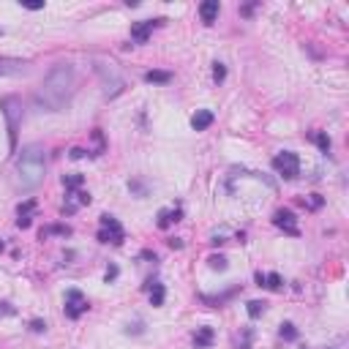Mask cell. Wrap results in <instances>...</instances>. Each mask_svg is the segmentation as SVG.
<instances>
[{
    "label": "cell",
    "mask_w": 349,
    "mask_h": 349,
    "mask_svg": "<svg viewBox=\"0 0 349 349\" xmlns=\"http://www.w3.org/2000/svg\"><path fill=\"white\" fill-rule=\"evenodd\" d=\"M16 174H19V185L22 188H38L44 183L46 174V156L41 145H27L22 148L19 159H16Z\"/></svg>",
    "instance_id": "cell-2"
},
{
    "label": "cell",
    "mask_w": 349,
    "mask_h": 349,
    "mask_svg": "<svg viewBox=\"0 0 349 349\" xmlns=\"http://www.w3.org/2000/svg\"><path fill=\"white\" fill-rule=\"evenodd\" d=\"M38 235H41V240H46V237H49V235H60V237H68V235H71V226H66V224H52V226H44V229L38 232Z\"/></svg>",
    "instance_id": "cell-15"
},
{
    "label": "cell",
    "mask_w": 349,
    "mask_h": 349,
    "mask_svg": "<svg viewBox=\"0 0 349 349\" xmlns=\"http://www.w3.org/2000/svg\"><path fill=\"white\" fill-rule=\"evenodd\" d=\"M93 139H96V150H98V153H104V137H101V131H98V129L93 131ZM98 153H96V156H98Z\"/></svg>",
    "instance_id": "cell-27"
},
{
    "label": "cell",
    "mask_w": 349,
    "mask_h": 349,
    "mask_svg": "<svg viewBox=\"0 0 349 349\" xmlns=\"http://www.w3.org/2000/svg\"><path fill=\"white\" fill-rule=\"evenodd\" d=\"M164 19H145V22H137V25H131V41L137 44H145L150 38V33H153V27H159Z\"/></svg>",
    "instance_id": "cell-8"
},
{
    "label": "cell",
    "mask_w": 349,
    "mask_h": 349,
    "mask_svg": "<svg viewBox=\"0 0 349 349\" xmlns=\"http://www.w3.org/2000/svg\"><path fill=\"white\" fill-rule=\"evenodd\" d=\"M16 226H19V229H27V226H30V218H27V216L16 218Z\"/></svg>",
    "instance_id": "cell-31"
},
{
    "label": "cell",
    "mask_w": 349,
    "mask_h": 349,
    "mask_svg": "<svg viewBox=\"0 0 349 349\" xmlns=\"http://www.w3.org/2000/svg\"><path fill=\"white\" fill-rule=\"evenodd\" d=\"M322 196H319V194H311V196H308V199H300V205H303V207H311V210H317V207H322Z\"/></svg>",
    "instance_id": "cell-24"
},
{
    "label": "cell",
    "mask_w": 349,
    "mask_h": 349,
    "mask_svg": "<svg viewBox=\"0 0 349 349\" xmlns=\"http://www.w3.org/2000/svg\"><path fill=\"white\" fill-rule=\"evenodd\" d=\"M98 240L101 243H112V246H120V243L126 240V232L123 226H120V221L115 216H109V213H104L101 221H98Z\"/></svg>",
    "instance_id": "cell-4"
},
{
    "label": "cell",
    "mask_w": 349,
    "mask_h": 349,
    "mask_svg": "<svg viewBox=\"0 0 349 349\" xmlns=\"http://www.w3.org/2000/svg\"><path fill=\"white\" fill-rule=\"evenodd\" d=\"M27 71V60H16V57H0V77H16V74Z\"/></svg>",
    "instance_id": "cell-10"
},
{
    "label": "cell",
    "mask_w": 349,
    "mask_h": 349,
    "mask_svg": "<svg viewBox=\"0 0 349 349\" xmlns=\"http://www.w3.org/2000/svg\"><path fill=\"white\" fill-rule=\"evenodd\" d=\"M273 170L281 174L284 180H295L300 174V159H298V153H292V150L278 153L276 159H273Z\"/></svg>",
    "instance_id": "cell-5"
},
{
    "label": "cell",
    "mask_w": 349,
    "mask_h": 349,
    "mask_svg": "<svg viewBox=\"0 0 349 349\" xmlns=\"http://www.w3.org/2000/svg\"><path fill=\"white\" fill-rule=\"evenodd\" d=\"M115 278H118V267L109 265V267H107V281H115Z\"/></svg>",
    "instance_id": "cell-30"
},
{
    "label": "cell",
    "mask_w": 349,
    "mask_h": 349,
    "mask_svg": "<svg viewBox=\"0 0 349 349\" xmlns=\"http://www.w3.org/2000/svg\"><path fill=\"white\" fill-rule=\"evenodd\" d=\"M207 265H210L213 270H226V267H229V262H226V257H221V254H213V257L207 259Z\"/></svg>",
    "instance_id": "cell-22"
},
{
    "label": "cell",
    "mask_w": 349,
    "mask_h": 349,
    "mask_svg": "<svg viewBox=\"0 0 349 349\" xmlns=\"http://www.w3.org/2000/svg\"><path fill=\"white\" fill-rule=\"evenodd\" d=\"M145 289H150V303H153V306H164V295H167L164 284L148 281V284H145Z\"/></svg>",
    "instance_id": "cell-13"
},
{
    "label": "cell",
    "mask_w": 349,
    "mask_h": 349,
    "mask_svg": "<svg viewBox=\"0 0 349 349\" xmlns=\"http://www.w3.org/2000/svg\"><path fill=\"white\" fill-rule=\"evenodd\" d=\"M30 330H33V333H44V330H46V322H41V319H33V322H30Z\"/></svg>",
    "instance_id": "cell-28"
},
{
    "label": "cell",
    "mask_w": 349,
    "mask_h": 349,
    "mask_svg": "<svg viewBox=\"0 0 349 349\" xmlns=\"http://www.w3.org/2000/svg\"><path fill=\"white\" fill-rule=\"evenodd\" d=\"M63 308H66V317L68 319H79L90 306H87V298L79 292V289H68V292H66V306H63Z\"/></svg>",
    "instance_id": "cell-6"
},
{
    "label": "cell",
    "mask_w": 349,
    "mask_h": 349,
    "mask_svg": "<svg viewBox=\"0 0 349 349\" xmlns=\"http://www.w3.org/2000/svg\"><path fill=\"white\" fill-rule=\"evenodd\" d=\"M213 79H216V82H224L226 79V66L224 63H216V66H213Z\"/></svg>",
    "instance_id": "cell-26"
},
{
    "label": "cell",
    "mask_w": 349,
    "mask_h": 349,
    "mask_svg": "<svg viewBox=\"0 0 349 349\" xmlns=\"http://www.w3.org/2000/svg\"><path fill=\"white\" fill-rule=\"evenodd\" d=\"M82 183H85V174H66V177H63V185H66V191H77Z\"/></svg>",
    "instance_id": "cell-18"
},
{
    "label": "cell",
    "mask_w": 349,
    "mask_h": 349,
    "mask_svg": "<svg viewBox=\"0 0 349 349\" xmlns=\"http://www.w3.org/2000/svg\"><path fill=\"white\" fill-rule=\"evenodd\" d=\"M262 314H265V303H262V300H251V303H248V317L257 319Z\"/></svg>",
    "instance_id": "cell-23"
},
{
    "label": "cell",
    "mask_w": 349,
    "mask_h": 349,
    "mask_svg": "<svg viewBox=\"0 0 349 349\" xmlns=\"http://www.w3.org/2000/svg\"><path fill=\"white\" fill-rule=\"evenodd\" d=\"M180 216H183V210H180V207H177V210H161L159 213V226H161V229H167L170 224L180 221Z\"/></svg>",
    "instance_id": "cell-16"
},
{
    "label": "cell",
    "mask_w": 349,
    "mask_h": 349,
    "mask_svg": "<svg viewBox=\"0 0 349 349\" xmlns=\"http://www.w3.org/2000/svg\"><path fill=\"white\" fill-rule=\"evenodd\" d=\"M213 339H216L213 328H199V330L194 333V344H196V349H205V347H210V344H213Z\"/></svg>",
    "instance_id": "cell-14"
},
{
    "label": "cell",
    "mask_w": 349,
    "mask_h": 349,
    "mask_svg": "<svg viewBox=\"0 0 349 349\" xmlns=\"http://www.w3.org/2000/svg\"><path fill=\"white\" fill-rule=\"evenodd\" d=\"M0 314H16V311H14L8 303H0Z\"/></svg>",
    "instance_id": "cell-32"
},
{
    "label": "cell",
    "mask_w": 349,
    "mask_h": 349,
    "mask_svg": "<svg viewBox=\"0 0 349 349\" xmlns=\"http://www.w3.org/2000/svg\"><path fill=\"white\" fill-rule=\"evenodd\" d=\"M145 82H150V85H167V82H172V74L170 71H148V74H145Z\"/></svg>",
    "instance_id": "cell-17"
},
{
    "label": "cell",
    "mask_w": 349,
    "mask_h": 349,
    "mask_svg": "<svg viewBox=\"0 0 349 349\" xmlns=\"http://www.w3.org/2000/svg\"><path fill=\"white\" fill-rule=\"evenodd\" d=\"M314 142H317V148L322 150V153H330V137L325 131H317L314 134Z\"/></svg>",
    "instance_id": "cell-20"
},
{
    "label": "cell",
    "mask_w": 349,
    "mask_h": 349,
    "mask_svg": "<svg viewBox=\"0 0 349 349\" xmlns=\"http://www.w3.org/2000/svg\"><path fill=\"white\" fill-rule=\"evenodd\" d=\"M74 87H77L74 66L60 63V66H55L49 74H46L44 85L38 87V93H36V101L41 104L44 109H49V112H57V109H63L68 104V98L74 96Z\"/></svg>",
    "instance_id": "cell-1"
},
{
    "label": "cell",
    "mask_w": 349,
    "mask_h": 349,
    "mask_svg": "<svg viewBox=\"0 0 349 349\" xmlns=\"http://www.w3.org/2000/svg\"><path fill=\"white\" fill-rule=\"evenodd\" d=\"M265 287L273 289V292L281 289V276H278V273H265Z\"/></svg>",
    "instance_id": "cell-21"
},
{
    "label": "cell",
    "mask_w": 349,
    "mask_h": 349,
    "mask_svg": "<svg viewBox=\"0 0 349 349\" xmlns=\"http://www.w3.org/2000/svg\"><path fill=\"white\" fill-rule=\"evenodd\" d=\"M170 248H183V240H177V237H172V240H170Z\"/></svg>",
    "instance_id": "cell-35"
},
{
    "label": "cell",
    "mask_w": 349,
    "mask_h": 349,
    "mask_svg": "<svg viewBox=\"0 0 349 349\" xmlns=\"http://www.w3.org/2000/svg\"><path fill=\"white\" fill-rule=\"evenodd\" d=\"M68 156H71L74 161H79V159H85V156H87V150H82V148H74V150H71V153H68Z\"/></svg>",
    "instance_id": "cell-29"
},
{
    "label": "cell",
    "mask_w": 349,
    "mask_h": 349,
    "mask_svg": "<svg viewBox=\"0 0 349 349\" xmlns=\"http://www.w3.org/2000/svg\"><path fill=\"white\" fill-rule=\"evenodd\" d=\"M82 205H90V194H85V191H66V205H63L66 216H74Z\"/></svg>",
    "instance_id": "cell-9"
},
{
    "label": "cell",
    "mask_w": 349,
    "mask_h": 349,
    "mask_svg": "<svg viewBox=\"0 0 349 349\" xmlns=\"http://www.w3.org/2000/svg\"><path fill=\"white\" fill-rule=\"evenodd\" d=\"M278 333H281V339H284V341H295V339H298V328H295L292 322H284Z\"/></svg>",
    "instance_id": "cell-19"
},
{
    "label": "cell",
    "mask_w": 349,
    "mask_h": 349,
    "mask_svg": "<svg viewBox=\"0 0 349 349\" xmlns=\"http://www.w3.org/2000/svg\"><path fill=\"white\" fill-rule=\"evenodd\" d=\"M273 224L278 226V229H284L287 235H292V237H298L300 235V229H298V218H295V213L292 210H276V216H273Z\"/></svg>",
    "instance_id": "cell-7"
},
{
    "label": "cell",
    "mask_w": 349,
    "mask_h": 349,
    "mask_svg": "<svg viewBox=\"0 0 349 349\" xmlns=\"http://www.w3.org/2000/svg\"><path fill=\"white\" fill-rule=\"evenodd\" d=\"M213 120H216V115H213L210 109H199V112L191 118V129H194V131H205V129H210V126H213Z\"/></svg>",
    "instance_id": "cell-11"
},
{
    "label": "cell",
    "mask_w": 349,
    "mask_h": 349,
    "mask_svg": "<svg viewBox=\"0 0 349 349\" xmlns=\"http://www.w3.org/2000/svg\"><path fill=\"white\" fill-rule=\"evenodd\" d=\"M218 11H221L218 0H205V3L199 5V16H202V22H205V25H213V22H216V16H218Z\"/></svg>",
    "instance_id": "cell-12"
},
{
    "label": "cell",
    "mask_w": 349,
    "mask_h": 349,
    "mask_svg": "<svg viewBox=\"0 0 349 349\" xmlns=\"http://www.w3.org/2000/svg\"><path fill=\"white\" fill-rule=\"evenodd\" d=\"M0 109L5 115V126H8V145L11 150H16V131H19V120H22V101L16 96H8L0 101Z\"/></svg>",
    "instance_id": "cell-3"
},
{
    "label": "cell",
    "mask_w": 349,
    "mask_h": 349,
    "mask_svg": "<svg viewBox=\"0 0 349 349\" xmlns=\"http://www.w3.org/2000/svg\"><path fill=\"white\" fill-rule=\"evenodd\" d=\"M254 278H257V287H265V273H262V270H259Z\"/></svg>",
    "instance_id": "cell-34"
},
{
    "label": "cell",
    "mask_w": 349,
    "mask_h": 349,
    "mask_svg": "<svg viewBox=\"0 0 349 349\" xmlns=\"http://www.w3.org/2000/svg\"><path fill=\"white\" fill-rule=\"evenodd\" d=\"M129 188H134V191H139V194H145V185H142V183H129Z\"/></svg>",
    "instance_id": "cell-33"
},
{
    "label": "cell",
    "mask_w": 349,
    "mask_h": 349,
    "mask_svg": "<svg viewBox=\"0 0 349 349\" xmlns=\"http://www.w3.org/2000/svg\"><path fill=\"white\" fill-rule=\"evenodd\" d=\"M33 210H36V199H27V202H22V205L16 207L19 218H22V216H27V218H30V213H33Z\"/></svg>",
    "instance_id": "cell-25"
},
{
    "label": "cell",
    "mask_w": 349,
    "mask_h": 349,
    "mask_svg": "<svg viewBox=\"0 0 349 349\" xmlns=\"http://www.w3.org/2000/svg\"><path fill=\"white\" fill-rule=\"evenodd\" d=\"M3 248H5V246H3V240H0V251H3Z\"/></svg>",
    "instance_id": "cell-36"
}]
</instances>
